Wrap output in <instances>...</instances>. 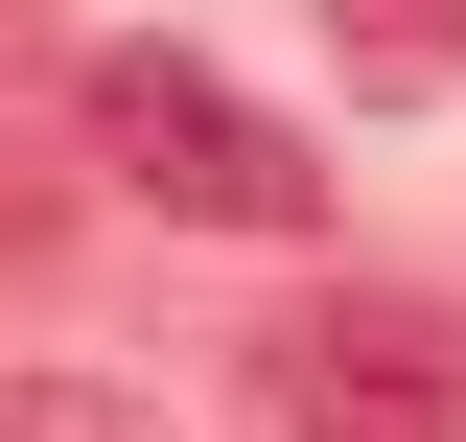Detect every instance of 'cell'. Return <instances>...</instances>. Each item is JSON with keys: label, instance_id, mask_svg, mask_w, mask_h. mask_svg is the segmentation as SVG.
<instances>
[{"label": "cell", "instance_id": "6da1fadb", "mask_svg": "<svg viewBox=\"0 0 466 442\" xmlns=\"http://www.w3.org/2000/svg\"><path fill=\"white\" fill-rule=\"evenodd\" d=\"M70 140H94L116 210H164V233H327L303 116H257L210 47H70Z\"/></svg>", "mask_w": 466, "mask_h": 442}, {"label": "cell", "instance_id": "7a4b0ae2", "mask_svg": "<svg viewBox=\"0 0 466 442\" xmlns=\"http://www.w3.org/2000/svg\"><path fill=\"white\" fill-rule=\"evenodd\" d=\"M257 442H466V326L443 303H303L257 349Z\"/></svg>", "mask_w": 466, "mask_h": 442}, {"label": "cell", "instance_id": "3957f363", "mask_svg": "<svg viewBox=\"0 0 466 442\" xmlns=\"http://www.w3.org/2000/svg\"><path fill=\"white\" fill-rule=\"evenodd\" d=\"M70 186H94V140H70V47L0 0V233H47Z\"/></svg>", "mask_w": 466, "mask_h": 442}, {"label": "cell", "instance_id": "277c9868", "mask_svg": "<svg viewBox=\"0 0 466 442\" xmlns=\"http://www.w3.org/2000/svg\"><path fill=\"white\" fill-rule=\"evenodd\" d=\"M350 94H466V0H303Z\"/></svg>", "mask_w": 466, "mask_h": 442}, {"label": "cell", "instance_id": "5b68a950", "mask_svg": "<svg viewBox=\"0 0 466 442\" xmlns=\"http://www.w3.org/2000/svg\"><path fill=\"white\" fill-rule=\"evenodd\" d=\"M0 442H164V419H116L94 373H0Z\"/></svg>", "mask_w": 466, "mask_h": 442}]
</instances>
